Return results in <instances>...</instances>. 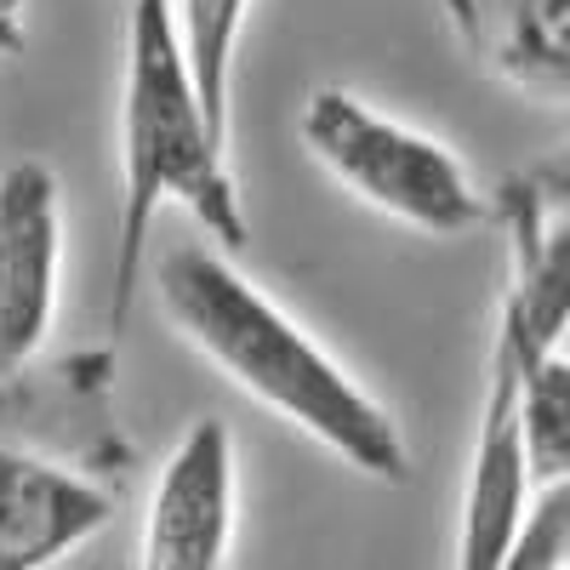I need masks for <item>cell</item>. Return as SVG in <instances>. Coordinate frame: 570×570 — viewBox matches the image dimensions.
I'll use <instances>...</instances> for the list:
<instances>
[{"instance_id":"13","label":"cell","mask_w":570,"mask_h":570,"mask_svg":"<svg viewBox=\"0 0 570 570\" xmlns=\"http://www.w3.org/2000/svg\"><path fill=\"white\" fill-rule=\"evenodd\" d=\"M23 46V0H0V58Z\"/></svg>"},{"instance_id":"2","label":"cell","mask_w":570,"mask_h":570,"mask_svg":"<svg viewBox=\"0 0 570 570\" xmlns=\"http://www.w3.org/2000/svg\"><path fill=\"white\" fill-rule=\"evenodd\" d=\"M166 206H183L223 252H246V206L228 177V137L177 29V0H126V86H120V228L109 325L120 331Z\"/></svg>"},{"instance_id":"4","label":"cell","mask_w":570,"mask_h":570,"mask_svg":"<svg viewBox=\"0 0 570 570\" xmlns=\"http://www.w3.org/2000/svg\"><path fill=\"white\" fill-rule=\"evenodd\" d=\"M525 337L519 325L497 314V348H491V389L480 411V440H473L462 519H456V564L462 570H497L513 553V537L525 525V508L537 497L531 480V434H525Z\"/></svg>"},{"instance_id":"11","label":"cell","mask_w":570,"mask_h":570,"mask_svg":"<svg viewBox=\"0 0 570 570\" xmlns=\"http://www.w3.org/2000/svg\"><path fill=\"white\" fill-rule=\"evenodd\" d=\"M525 434H531V480H570V360L559 348L525 354Z\"/></svg>"},{"instance_id":"7","label":"cell","mask_w":570,"mask_h":570,"mask_svg":"<svg viewBox=\"0 0 570 570\" xmlns=\"http://www.w3.org/2000/svg\"><path fill=\"white\" fill-rule=\"evenodd\" d=\"M115 519V491L35 451L0 445V570H46Z\"/></svg>"},{"instance_id":"1","label":"cell","mask_w":570,"mask_h":570,"mask_svg":"<svg viewBox=\"0 0 570 570\" xmlns=\"http://www.w3.org/2000/svg\"><path fill=\"white\" fill-rule=\"evenodd\" d=\"M228 257L234 252L217 240H188L160 257V308L171 331L268 416L292 422L365 480L400 485L411 473L400 416Z\"/></svg>"},{"instance_id":"6","label":"cell","mask_w":570,"mask_h":570,"mask_svg":"<svg viewBox=\"0 0 570 570\" xmlns=\"http://www.w3.org/2000/svg\"><path fill=\"white\" fill-rule=\"evenodd\" d=\"M63 188L46 160L0 171V383L18 376L58 325Z\"/></svg>"},{"instance_id":"8","label":"cell","mask_w":570,"mask_h":570,"mask_svg":"<svg viewBox=\"0 0 570 570\" xmlns=\"http://www.w3.org/2000/svg\"><path fill=\"white\" fill-rule=\"evenodd\" d=\"M508 240L513 274L502 292V320L519 325L531 354L559 348L570 325V206L548 212L531 183H508Z\"/></svg>"},{"instance_id":"3","label":"cell","mask_w":570,"mask_h":570,"mask_svg":"<svg viewBox=\"0 0 570 570\" xmlns=\"http://www.w3.org/2000/svg\"><path fill=\"white\" fill-rule=\"evenodd\" d=\"M297 131L331 183H343L360 206L416 234H468L491 212L451 142L371 109L354 91L320 86L303 104Z\"/></svg>"},{"instance_id":"5","label":"cell","mask_w":570,"mask_h":570,"mask_svg":"<svg viewBox=\"0 0 570 570\" xmlns=\"http://www.w3.org/2000/svg\"><path fill=\"white\" fill-rule=\"evenodd\" d=\"M234 497H240V456L223 416H195L171 445L155 497L142 508V570H217L234 548Z\"/></svg>"},{"instance_id":"12","label":"cell","mask_w":570,"mask_h":570,"mask_svg":"<svg viewBox=\"0 0 570 570\" xmlns=\"http://www.w3.org/2000/svg\"><path fill=\"white\" fill-rule=\"evenodd\" d=\"M513 570H542V564H570V480L537 485V502L525 508V525L508 553Z\"/></svg>"},{"instance_id":"10","label":"cell","mask_w":570,"mask_h":570,"mask_svg":"<svg viewBox=\"0 0 570 570\" xmlns=\"http://www.w3.org/2000/svg\"><path fill=\"white\" fill-rule=\"evenodd\" d=\"M246 18H252V0H177L188 63H195V80L223 137H228V86H234V52H240Z\"/></svg>"},{"instance_id":"9","label":"cell","mask_w":570,"mask_h":570,"mask_svg":"<svg viewBox=\"0 0 570 570\" xmlns=\"http://www.w3.org/2000/svg\"><path fill=\"white\" fill-rule=\"evenodd\" d=\"M491 69L537 98L570 104V0H502Z\"/></svg>"}]
</instances>
